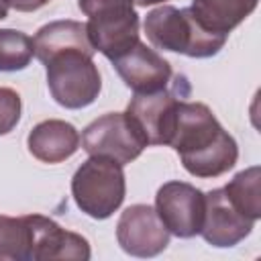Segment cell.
I'll use <instances>...</instances> for the list:
<instances>
[{"instance_id":"1","label":"cell","mask_w":261,"mask_h":261,"mask_svg":"<svg viewBox=\"0 0 261 261\" xmlns=\"http://www.w3.org/2000/svg\"><path fill=\"white\" fill-rule=\"evenodd\" d=\"M167 145L177 151L184 167L196 177H218L232 169L239 157L234 139L202 102L181 100L177 104Z\"/></svg>"},{"instance_id":"2","label":"cell","mask_w":261,"mask_h":261,"mask_svg":"<svg viewBox=\"0 0 261 261\" xmlns=\"http://www.w3.org/2000/svg\"><path fill=\"white\" fill-rule=\"evenodd\" d=\"M145 33L153 47L198 59L216 55L226 43V35L204 29L192 8L159 6L151 10L145 18Z\"/></svg>"},{"instance_id":"3","label":"cell","mask_w":261,"mask_h":261,"mask_svg":"<svg viewBox=\"0 0 261 261\" xmlns=\"http://www.w3.org/2000/svg\"><path fill=\"white\" fill-rule=\"evenodd\" d=\"M77 4L88 16L86 33L90 43L110 61L139 41V14L133 0H80Z\"/></svg>"},{"instance_id":"4","label":"cell","mask_w":261,"mask_h":261,"mask_svg":"<svg viewBox=\"0 0 261 261\" xmlns=\"http://www.w3.org/2000/svg\"><path fill=\"white\" fill-rule=\"evenodd\" d=\"M92 55L94 51L67 49L53 53L43 61L51 96L63 108H84L98 98L102 82Z\"/></svg>"},{"instance_id":"5","label":"cell","mask_w":261,"mask_h":261,"mask_svg":"<svg viewBox=\"0 0 261 261\" xmlns=\"http://www.w3.org/2000/svg\"><path fill=\"white\" fill-rule=\"evenodd\" d=\"M126 184L122 165L106 157H90L71 179V194L82 212L92 218H108L120 208Z\"/></svg>"},{"instance_id":"6","label":"cell","mask_w":261,"mask_h":261,"mask_svg":"<svg viewBox=\"0 0 261 261\" xmlns=\"http://www.w3.org/2000/svg\"><path fill=\"white\" fill-rule=\"evenodd\" d=\"M188 94H190V86L186 77L175 75L173 84L163 90L149 94H135L124 114L139 128L147 145H167L177 104L186 100Z\"/></svg>"},{"instance_id":"7","label":"cell","mask_w":261,"mask_h":261,"mask_svg":"<svg viewBox=\"0 0 261 261\" xmlns=\"http://www.w3.org/2000/svg\"><path fill=\"white\" fill-rule=\"evenodd\" d=\"M82 147L90 157H106L124 165L137 159L147 143L126 114L110 112L84 128Z\"/></svg>"},{"instance_id":"8","label":"cell","mask_w":261,"mask_h":261,"mask_svg":"<svg viewBox=\"0 0 261 261\" xmlns=\"http://www.w3.org/2000/svg\"><path fill=\"white\" fill-rule=\"evenodd\" d=\"M155 212L169 234L192 239L202 228L204 194L186 181H167L155 196Z\"/></svg>"},{"instance_id":"9","label":"cell","mask_w":261,"mask_h":261,"mask_svg":"<svg viewBox=\"0 0 261 261\" xmlns=\"http://www.w3.org/2000/svg\"><path fill=\"white\" fill-rule=\"evenodd\" d=\"M116 239L124 253L133 257H155L169 245V230L147 204L128 206L116 224Z\"/></svg>"},{"instance_id":"10","label":"cell","mask_w":261,"mask_h":261,"mask_svg":"<svg viewBox=\"0 0 261 261\" xmlns=\"http://www.w3.org/2000/svg\"><path fill=\"white\" fill-rule=\"evenodd\" d=\"M29 226V259L33 261H53V259H90V245L82 234L61 228L55 220L29 214L24 216Z\"/></svg>"},{"instance_id":"11","label":"cell","mask_w":261,"mask_h":261,"mask_svg":"<svg viewBox=\"0 0 261 261\" xmlns=\"http://www.w3.org/2000/svg\"><path fill=\"white\" fill-rule=\"evenodd\" d=\"M255 220L241 214L222 188L204 194V220L200 234L212 247H234L251 230Z\"/></svg>"},{"instance_id":"12","label":"cell","mask_w":261,"mask_h":261,"mask_svg":"<svg viewBox=\"0 0 261 261\" xmlns=\"http://www.w3.org/2000/svg\"><path fill=\"white\" fill-rule=\"evenodd\" d=\"M114 67L135 94H149L171 84V65L157 51L137 41L126 53L116 57Z\"/></svg>"},{"instance_id":"13","label":"cell","mask_w":261,"mask_h":261,"mask_svg":"<svg viewBox=\"0 0 261 261\" xmlns=\"http://www.w3.org/2000/svg\"><path fill=\"white\" fill-rule=\"evenodd\" d=\"M80 147V135L65 120H43L29 133V151L43 163H59Z\"/></svg>"},{"instance_id":"14","label":"cell","mask_w":261,"mask_h":261,"mask_svg":"<svg viewBox=\"0 0 261 261\" xmlns=\"http://www.w3.org/2000/svg\"><path fill=\"white\" fill-rule=\"evenodd\" d=\"M33 49L41 63L47 57H51L53 53L67 51V49L96 51L88 39L86 24H82L77 20H55V22L41 27L33 39Z\"/></svg>"},{"instance_id":"15","label":"cell","mask_w":261,"mask_h":261,"mask_svg":"<svg viewBox=\"0 0 261 261\" xmlns=\"http://www.w3.org/2000/svg\"><path fill=\"white\" fill-rule=\"evenodd\" d=\"M255 8L257 0H194L192 4L196 20L204 29L226 37Z\"/></svg>"},{"instance_id":"16","label":"cell","mask_w":261,"mask_h":261,"mask_svg":"<svg viewBox=\"0 0 261 261\" xmlns=\"http://www.w3.org/2000/svg\"><path fill=\"white\" fill-rule=\"evenodd\" d=\"M222 190L241 214L251 220L261 216V169L257 165L237 173Z\"/></svg>"},{"instance_id":"17","label":"cell","mask_w":261,"mask_h":261,"mask_svg":"<svg viewBox=\"0 0 261 261\" xmlns=\"http://www.w3.org/2000/svg\"><path fill=\"white\" fill-rule=\"evenodd\" d=\"M35 55L33 39L20 31L0 29V71L24 69Z\"/></svg>"},{"instance_id":"18","label":"cell","mask_w":261,"mask_h":261,"mask_svg":"<svg viewBox=\"0 0 261 261\" xmlns=\"http://www.w3.org/2000/svg\"><path fill=\"white\" fill-rule=\"evenodd\" d=\"M0 259H29V226L24 216H0Z\"/></svg>"},{"instance_id":"19","label":"cell","mask_w":261,"mask_h":261,"mask_svg":"<svg viewBox=\"0 0 261 261\" xmlns=\"http://www.w3.org/2000/svg\"><path fill=\"white\" fill-rule=\"evenodd\" d=\"M20 118V96L12 88H0V135H8Z\"/></svg>"},{"instance_id":"20","label":"cell","mask_w":261,"mask_h":261,"mask_svg":"<svg viewBox=\"0 0 261 261\" xmlns=\"http://www.w3.org/2000/svg\"><path fill=\"white\" fill-rule=\"evenodd\" d=\"M49 0H8V4L20 12H33V10H39L47 4Z\"/></svg>"},{"instance_id":"21","label":"cell","mask_w":261,"mask_h":261,"mask_svg":"<svg viewBox=\"0 0 261 261\" xmlns=\"http://www.w3.org/2000/svg\"><path fill=\"white\" fill-rule=\"evenodd\" d=\"M8 0H0V20L2 18H6V14H8Z\"/></svg>"},{"instance_id":"22","label":"cell","mask_w":261,"mask_h":261,"mask_svg":"<svg viewBox=\"0 0 261 261\" xmlns=\"http://www.w3.org/2000/svg\"><path fill=\"white\" fill-rule=\"evenodd\" d=\"M137 6H151V4H159V2H165V0H133Z\"/></svg>"}]
</instances>
